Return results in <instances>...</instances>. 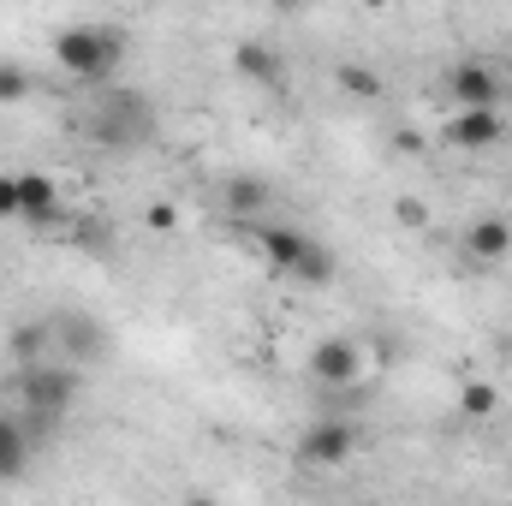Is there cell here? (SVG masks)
I'll use <instances>...</instances> for the list:
<instances>
[{
    "label": "cell",
    "instance_id": "obj_12",
    "mask_svg": "<svg viewBox=\"0 0 512 506\" xmlns=\"http://www.w3.org/2000/svg\"><path fill=\"white\" fill-rule=\"evenodd\" d=\"M54 334H48V322H18L12 334H6V358L18 364V370H30V364H42V346H48Z\"/></svg>",
    "mask_w": 512,
    "mask_h": 506
},
{
    "label": "cell",
    "instance_id": "obj_11",
    "mask_svg": "<svg viewBox=\"0 0 512 506\" xmlns=\"http://www.w3.org/2000/svg\"><path fill=\"white\" fill-rule=\"evenodd\" d=\"M465 251L477 256V262H501V256L512 251V227H507V221H495V215L471 221V233H465Z\"/></svg>",
    "mask_w": 512,
    "mask_h": 506
},
{
    "label": "cell",
    "instance_id": "obj_8",
    "mask_svg": "<svg viewBox=\"0 0 512 506\" xmlns=\"http://www.w3.org/2000/svg\"><path fill=\"white\" fill-rule=\"evenodd\" d=\"M512 126L501 120V108H489V114H453L447 131H441V143H453V149H465V155H483V149H495V143H507Z\"/></svg>",
    "mask_w": 512,
    "mask_h": 506
},
{
    "label": "cell",
    "instance_id": "obj_21",
    "mask_svg": "<svg viewBox=\"0 0 512 506\" xmlns=\"http://www.w3.org/2000/svg\"><path fill=\"white\" fill-rule=\"evenodd\" d=\"M0 215L18 221V173H0Z\"/></svg>",
    "mask_w": 512,
    "mask_h": 506
},
{
    "label": "cell",
    "instance_id": "obj_7",
    "mask_svg": "<svg viewBox=\"0 0 512 506\" xmlns=\"http://www.w3.org/2000/svg\"><path fill=\"white\" fill-rule=\"evenodd\" d=\"M447 96L459 102V114H489V108L501 102V78H495V66L465 60V66L447 72Z\"/></svg>",
    "mask_w": 512,
    "mask_h": 506
},
{
    "label": "cell",
    "instance_id": "obj_2",
    "mask_svg": "<svg viewBox=\"0 0 512 506\" xmlns=\"http://www.w3.org/2000/svg\"><path fill=\"white\" fill-rule=\"evenodd\" d=\"M54 60L84 84H108L126 60V36L108 30V24H72V30L54 36Z\"/></svg>",
    "mask_w": 512,
    "mask_h": 506
},
{
    "label": "cell",
    "instance_id": "obj_9",
    "mask_svg": "<svg viewBox=\"0 0 512 506\" xmlns=\"http://www.w3.org/2000/svg\"><path fill=\"white\" fill-rule=\"evenodd\" d=\"M30 471V435L18 429V411H0V483H18Z\"/></svg>",
    "mask_w": 512,
    "mask_h": 506
},
{
    "label": "cell",
    "instance_id": "obj_19",
    "mask_svg": "<svg viewBox=\"0 0 512 506\" xmlns=\"http://www.w3.org/2000/svg\"><path fill=\"white\" fill-rule=\"evenodd\" d=\"M393 221H399V227H411V233H423V227H429L423 197H393Z\"/></svg>",
    "mask_w": 512,
    "mask_h": 506
},
{
    "label": "cell",
    "instance_id": "obj_6",
    "mask_svg": "<svg viewBox=\"0 0 512 506\" xmlns=\"http://www.w3.org/2000/svg\"><path fill=\"white\" fill-rule=\"evenodd\" d=\"M310 376L322 381V387H352V381L364 376V346L352 334H328L310 352Z\"/></svg>",
    "mask_w": 512,
    "mask_h": 506
},
{
    "label": "cell",
    "instance_id": "obj_24",
    "mask_svg": "<svg viewBox=\"0 0 512 506\" xmlns=\"http://www.w3.org/2000/svg\"><path fill=\"white\" fill-rule=\"evenodd\" d=\"M507 143H512V137H507Z\"/></svg>",
    "mask_w": 512,
    "mask_h": 506
},
{
    "label": "cell",
    "instance_id": "obj_1",
    "mask_svg": "<svg viewBox=\"0 0 512 506\" xmlns=\"http://www.w3.org/2000/svg\"><path fill=\"white\" fill-rule=\"evenodd\" d=\"M90 137L108 149V155H131L155 137V102L143 90H108L90 114Z\"/></svg>",
    "mask_w": 512,
    "mask_h": 506
},
{
    "label": "cell",
    "instance_id": "obj_5",
    "mask_svg": "<svg viewBox=\"0 0 512 506\" xmlns=\"http://www.w3.org/2000/svg\"><path fill=\"white\" fill-rule=\"evenodd\" d=\"M352 453H358V429H352V423H340V417H328V423H316V429H304V435H298V465L334 471V465H346Z\"/></svg>",
    "mask_w": 512,
    "mask_h": 506
},
{
    "label": "cell",
    "instance_id": "obj_10",
    "mask_svg": "<svg viewBox=\"0 0 512 506\" xmlns=\"http://www.w3.org/2000/svg\"><path fill=\"white\" fill-rule=\"evenodd\" d=\"M256 245H262V256L274 262V268H298V256H304V245H310V233H298V227H256Z\"/></svg>",
    "mask_w": 512,
    "mask_h": 506
},
{
    "label": "cell",
    "instance_id": "obj_18",
    "mask_svg": "<svg viewBox=\"0 0 512 506\" xmlns=\"http://www.w3.org/2000/svg\"><path fill=\"white\" fill-rule=\"evenodd\" d=\"M340 90L358 96V102H376V96H382V78H376L370 66H340Z\"/></svg>",
    "mask_w": 512,
    "mask_h": 506
},
{
    "label": "cell",
    "instance_id": "obj_13",
    "mask_svg": "<svg viewBox=\"0 0 512 506\" xmlns=\"http://www.w3.org/2000/svg\"><path fill=\"white\" fill-rule=\"evenodd\" d=\"M227 209H233L239 221H256V215L268 209V185L251 179V173H233V179H227Z\"/></svg>",
    "mask_w": 512,
    "mask_h": 506
},
{
    "label": "cell",
    "instance_id": "obj_4",
    "mask_svg": "<svg viewBox=\"0 0 512 506\" xmlns=\"http://www.w3.org/2000/svg\"><path fill=\"white\" fill-rule=\"evenodd\" d=\"M48 334H54V346H60V364L66 370H84V364H102L108 358V322L102 316H90V310H60L54 322H48Z\"/></svg>",
    "mask_w": 512,
    "mask_h": 506
},
{
    "label": "cell",
    "instance_id": "obj_22",
    "mask_svg": "<svg viewBox=\"0 0 512 506\" xmlns=\"http://www.w3.org/2000/svg\"><path fill=\"white\" fill-rule=\"evenodd\" d=\"M393 143H399V149H405V155H423V149H429V143H423V131H399V137H393Z\"/></svg>",
    "mask_w": 512,
    "mask_h": 506
},
{
    "label": "cell",
    "instance_id": "obj_16",
    "mask_svg": "<svg viewBox=\"0 0 512 506\" xmlns=\"http://www.w3.org/2000/svg\"><path fill=\"white\" fill-rule=\"evenodd\" d=\"M459 411L477 417V423L495 417V411H501V387H495V381H465V387H459Z\"/></svg>",
    "mask_w": 512,
    "mask_h": 506
},
{
    "label": "cell",
    "instance_id": "obj_20",
    "mask_svg": "<svg viewBox=\"0 0 512 506\" xmlns=\"http://www.w3.org/2000/svg\"><path fill=\"white\" fill-rule=\"evenodd\" d=\"M143 221H149L155 233H173V227H179V209H173V203H149V215H143Z\"/></svg>",
    "mask_w": 512,
    "mask_h": 506
},
{
    "label": "cell",
    "instance_id": "obj_23",
    "mask_svg": "<svg viewBox=\"0 0 512 506\" xmlns=\"http://www.w3.org/2000/svg\"><path fill=\"white\" fill-rule=\"evenodd\" d=\"M185 506H221V501H209V495H191V501H185Z\"/></svg>",
    "mask_w": 512,
    "mask_h": 506
},
{
    "label": "cell",
    "instance_id": "obj_15",
    "mask_svg": "<svg viewBox=\"0 0 512 506\" xmlns=\"http://www.w3.org/2000/svg\"><path fill=\"white\" fill-rule=\"evenodd\" d=\"M292 274H298L304 286H328V280H334V251H328L322 239H310V245H304V256H298V268H292Z\"/></svg>",
    "mask_w": 512,
    "mask_h": 506
},
{
    "label": "cell",
    "instance_id": "obj_14",
    "mask_svg": "<svg viewBox=\"0 0 512 506\" xmlns=\"http://www.w3.org/2000/svg\"><path fill=\"white\" fill-rule=\"evenodd\" d=\"M233 66L245 72V78H256V84H280V60H274V48H262V42H239L233 48Z\"/></svg>",
    "mask_w": 512,
    "mask_h": 506
},
{
    "label": "cell",
    "instance_id": "obj_17",
    "mask_svg": "<svg viewBox=\"0 0 512 506\" xmlns=\"http://www.w3.org/2000/svg\"><path fill=\"white\" fill-rule=\"evenodd\" d=\"M36 90V78L18 66V60H0V108H12V102H24Z\"/></svg>",
    "mask_w": 512,
    "mask_h": 506
},
{
    "label": "cell",
    "instance_id": "obj_3",
    "mask_svg": "<svg viewBox=\"0 0 512 506\" xmlns=\"http://www.w3.org/2000/svg\"><path fill=\"white\" fill-rule=\"evenodd\" d=\"M12 387H18V411L60 423L72 411V399H78V370H66V364H30V370H18Z\"/></svg>",
    "mask_w": 512,
    "mask_h": 506
}]
</instances>
